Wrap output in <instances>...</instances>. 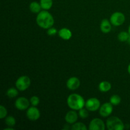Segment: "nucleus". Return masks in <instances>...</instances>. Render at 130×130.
Returning <instances> with one entry per match:
<instances>
[{
	"label": "nucleus",
	"instance_id": "7c9ffc66",
	"mask_svg": "<svg viewBox=\"0 0 130 130\" xmlns=\"http://www.w3.org/2000/svg\"><path fill=\"white\" fill-rule=\"evenodd\" d=\"M127 42H128V44H129V45H130V37H129V39H128V41H127Z\"/></svg>",
	"mask_w": 130,
	"mask_h": 130
},
{
	"label": "nucleus",
	"instance_id": "4468645a",
	"mask_svg": "<svg viewBox=\"0 0 130 130\" xmlns=\"http://www.w3.org/2000/svg\"><path fill=\"white\" fill-rule=\"evenodd\" d=\"M58 34L60 38L63 40H69L72 37V32L67 28H62L58 31Z\"/></svg>",
	"mask_w": 130,
	"mask_h": 130
},
{
	"label": "nucleus",
	"instance_id": "412c9836",
	"mask_svg": "<svg viewBox=\"0 0 130 130\" xmlns=\"http://www.w3.org/2000/svg\"><path fill=\"white\" fill-rule=\"evenodd\" d=\"M71 129L72 130H86L87 127L84 123L81 122H76L71 126Z\"/></svg>",
	"mask_w": 130,
	"mask_h": 130
},
{
	"label": "nucleus",
	"instance_id": "a211bd4d",
	"mask_svg": "<svg viewBox=\"0 0 130 130\" xmlns=\"http://www.w3.org/2000/svg\"><path fill=\"white\" fill-rule=\"evenodd\" d=\"M109 102L112 104L113 106H116L121 102V98L118 95H113L110 96Z\"/></svg>",
	"mask_w": 130,
	"mask_h": 130
},
{
	"label": "nucleus",
	"instance_id": "ddd939ff",
	"mask_svg": "<svg viewBox=\"0 0 130 130\" xmlns=\"http://www.w3.org/2000/svg\"><path fill=\"white\" fill-rule=\"evenodd\" d=\"M100 29L103 33L107 34L110 32L112 30V24L110 23V20L106 19H103L100 23Z\"/></svg>",
	"mask_w": 130,
	"mask_h": 130
},
{
	"label": "nucleus",
	"instance_id": "dca6fc26",
	"mask_svg": "<svg viewBox=\"0 0 130 130\" xmlns=\"http://www.w3.org/2000/svg\"><path fill=\"white\" fill-rule=\"evenodd\" d=\"M41 9L42 8L40 3L36 1H33L29 5V10L33 13H39Z\"/></svg>",
	"mask_w": 130,
	"mask_h": 130
},
{
	"label": "nucleus",
	"instance_id": "b1692460",
	"mask_svg": "<svg viewBox=\"0 0 130 130\" xmlns=\"http://www.w3.org/2000/svg\"><path fill=\"white\" fill-rule=\"evenodd\" d=\"M30 103L32 106L37 107L40 103V99L37 96H32L30 99Z\"/></svg>",
	"mask_w": 130,
	"mask_h": 130
},
{
	"label": "nucleus",
	"instance_id": "39448f33",
	"mask_svg": "<svg viewBox=\"0 0 130 130\" xmlns=\"http://www.w3.org/2000/svg\"><path fill=\"white\" fill-rule=\"evenodd\" d=\"M110 22L114 26H120L125 22V16L122 12L116 11L110 16Z\"/></svg>",
	"mask_w": 130,
	"mask_h": 130
},
{
	"label": "nucleus",
	"instance_id": "0eeeda50",
	"mask_svg": "<svg viewBox=\"0 0 130 130\" xmlns=\"http://www.w3.org/2000/svg\"><path fill=\"white\" fill-rule=\"evenodd\" d=\"M106 124L100 118H94L89 124V130H105Z\"/></svg>",
	"mask_w": 130,
	"mask_h": 130
},
{
	"label": "nucleus",
	"instance_id": "c756f323",
	"mask_svg": "<svg viewBox=\"0 0 130 130\" xmlns=\"http://www.w3.org/2000/svg\"><path fill=\"white\" fill-rule=\"evenodd\" d=\"M128 33H129V36H130V25H129V27H128Z\"/></svg>",
	"mask_w": 130,
	"mask_h": 130
},
{
	"label": "nucleus",
	"instance_id": "1a4fd4ad",
	"mask_svg": "<svg viewBox=\"0 0 130 130\" xmlns=\"http://www.w3.org/2000/svg\"><path fill=\"white\" fill-rule=\"evenodd\" d=\"M27 118L32 121H36L38 120L41 116V113L39 109L35 106H32L27 109Z\"/></svg>",
	"mask_w": 130,
	"mask_h": 130
},
{
	"label": "nucleus",
	"instance_id": "393cba45",
	"mask_svg": "<svg viewBox=\"0 0 130 130\" xmlns=\"http://www.w3.org/2000/svg\"><path fill=\"white\" fill-rule=\"evenodd\" d=\"M8 111L5 106L3 105H0V119H3L7 116Z\"/></svg>",
	"mask_w": 130,
	"mask_h": 130
},
{
	"label": "nucleus",
	"instance_id": "20e7f679",
	"mask_svg": "<svg viewBox=\"0 0 130 130\" xmlns=\"http://www.w3.org/2000/svg\"><path fill=\"white\" fill-rule=\"evenodd\" d=\"M31 84V81L29 76H22L17 79L15 82V86L20 91H25L29 88Z\"/></svg>",
	"mask_w": 130,
	"mask_h": 130
},
{
	"label": "nucleus",
	"instance_id": "9b49d317",
	"mask_svg": "<svg viewBox=\"0 0 130 130\" xmlns=\"http://www.w3.org/2000/svg\"><path fill=\"white\" fill-rule=\"evenodd\" d=\"M80 80L76 77H71L69 78V79L66 83V86L67 88L70 90H76L80 86Z\"/></svg>",
	"mask_w": 130,
	"mask_h": 130
},
{
	"label": "nucleus",
	"instance_id": "f8f14e48",
	"mask_svg": "<svg viewBox=\"0 0 130 130\" xmlns=\"http://www.w3.org/2000/svg\"><path fill=\"white\" fill-rule=\"evenodd\" d=\"M78 114L76 112V110H70L65 116V121L68 124H73L74 123L77 122V119H78Z\"/></svg>",
	"mask_w": 130,
	"mask_h": 130
},
{
	"label": "nucleus",
	"instance_id": "f3484780",
	"mask_svg": "<svg viewBox=\"0 0 130 130\" xmlns=\"http://www.w3.org/2000/svg\"><path fill=\"white\" fill-rule=\"evenodd\" d=\"M39 3L43 10H48L53 6V0H40Z\"/></svg>",
	"mask_w": 130,
	"mask_h": 130
},
{
	"label": "nucleus",
	"instance_id": "6e6552de",
	"mask_svg": "<svg viewBox=\"0 0 130 130\" xmlns=\"http://www.w3.org/2000/svg\"><path fill=\"white\" fill-rule=\"evenodd\" d=\"M113 112V105L110 102L103 104L99 109V114L103 118L110 116Z\"/></svg>",
	"mask_w": 130,
	"mask_h": 130
},
{
	"label": "nucleus",
	"instance_id": "423d86ee",
	"mask_svg": "<svg viewBox=\"0 0 130 130\" xmlns=\"http://www.w3.org/2000/svg\"><path fill=\"white\" fill-rule=\"evenodd\" d=\"M100 106L101 104L100 100L96 98H90L85 103V107L91 112H95L99 110Z\"/></svg>",
	"mask_w": 130,
	"mask_h": 130
},
{
	"label": "nucleus",
	"instance_id": "a878e982",
	"mask_svg": "<svg viewBox=\"0 0 130 130\" xmlns=\"http://www.w3.org/2000/svg\"><path fill=\"white\" fill-rule=\"evenodd\" d=\"M57 33V30L56 28L52 27L49 28L47 30V34H48V36H55Z\"/></svg>",
	"mask_w": 130,
	"mask_h": 130
},
{
	"label": "nucleus",
	"instance_id": "f03ea898",
	"mask_svg": "<svg viewBox=\"0 0 130 130\" xmlns=\"http://www.w3.org/2000/svg\"><path fill=\"white\" fill-rule=\"evenodd\" d=\"M85 99L81 95L77 93H72L68 96L67 104L69 107L72 110H79L85 107Z\"/></svg>",
	"mask_w": 130,
	"mask_h": 130
},
{
	"label": "nucleus",
	"instance_id": "6ab92c4d",
	"mask_svg": "<svg viewBox=\"0 0 130 130\" xmlns=\"http://www.w3.org/2000/svg\"><path fill=\"white\" fill-rule=\"evenodd\" d=\"M130 37L128 32L121 31L118 34V39L121 42H126L128 41V39Z\"/></svg>",
	"mask_w": 130,
	"mask_h": 130
},
{
	"label": "nucleus",
	"instance_id": "2eb2a0df",
	"mask_svg": "<svg viewBox=\"0 0 130 130\" xmlns=\"http://www.w3.org/2000/svg\"><path fill=\"white\" fill-rule=\"evenodd\" d=\"M112 88V85L110 82L106 81H102L99 85V89L101 92L105 93L110 91Z\"/></svg>",
	"mask_w": 130,
	"mask_h": 130
},
{
	"label": "nucleus",
	"instance_id": "9d476101",
	"mask_svg": "<svg viewBox=\"0 0 130 130\" xmlns=\"http://www.w3.org/2000/svg\"><path fill=\"white\" fill-rule=\"evenodd\" d=\"M30 100L24 96L18 98L15 102V107L19 110H27L29 107Z\"/></svg>",
	"mask_w": 130,
	"mask_h": 130
},
{
	"label": "nucleus",
	"instance_id": "5701e85b",
	"mask_svg": "<svg viewBox=\"0 0 130 130\" xmlns=\"http://www.w3.org/2000/svg\"><path fill=\"white\" fill-rule=\"evenodd\" d=\"M89 110H88L87 109H84V108H82L80 110H79V112H78V115L79 117L82 119H86L89 116Z\"/></svg>",
	"mask_w": 130,
	"mask_h": 130
},
{
	"label": "nucleus",
	"instance_id": "4be33fe9",
	"mask_svg": "<svg viewBox=\"0 0 130 130\" xmlns=\"http://www.w3.org/2000/svg\"><path fill=\"white\" fill-rule=\"evenodd\" d=\"M5 123L9 127H13L16 124V119L13 116H8L5 118Z\"/></svg>",
	"mask_w": 130,
	"mask_h": 130
},
{
	"label": "nucleus",
	"instance_id": "7ed1b4c3",
	"mask_svg": "<svg viewBox=\"0 0 130 130\" xmlns=\"http://www.w3.org/2000/svg\"><path fill=\"white\" fill-rule=\"evenodd\" d=\"M106 126L109 130H123L124 124L121 119L116 116L108 118L106 121Z\"/></svg>",
	"mask_w": 130,
	"mask_h": 130
},
{
	"label": "nucleus",
	"instance_id": "bb28decb",
	"mask_svg": "<svg viewBox=\"0 0 130 130\" xmlns=\"http://www.w3.org/2000/svg\"><path fill=\"white\" fill-rule=\"evenodd\" d=\"M71 129V126H70L69 124H68V123H67V124H65V125L63 126V129L68 130V129Z\"/></svg>",
	"mask_w": 130,
	"mask_h": 130
},
{
	"label": "nucleus",
	"instance_id": "cd10ccee",
	"mask_svg": "<svg viewBox=\"0 0 130 130\" xmlns=\"http://www.w3.org/2000/svg\"><path fill=\"white\" fill-rule=\"evenodd\" d=\"M5 129H9V130H13V127H9L8 126V128H5Z\"/></svg>",
	"mask_w": 130,
	"mask_h": 130
},
{
	"label": "nucleus",
	"instance_id": "aec40b11",
	"mask_svg": "<svg viewBox=\"0 0 130 130\" xmlns=\"http://www.w3.org/2000/svg\"><path fill=\"white\" fill-rule=\"evenodd\" d=\"M18 89L15 88H10L8 89L6 91V95L8 97L10 98V99H13L15 98L19 95V91H18Z\"/></svg>",
	"mask_w": 130,
	"mask_h": 130
},
{
	"label": "nucleus",
	"instance_id": "f257e3e1",
	"mask_svg": "<svg viewBox=\"0 0 130 130\" xmlns=\"http://www.w3.org/2000/svg\"><path fill=\"white\" fill-rule=\"evenodd\" d=\"M36 20L38 26L44 29H48L53 27L55 22L53 17L47 10L41 11L38 13Z\"/></svg>",
	"mask_w": 130,
	"mask_h": 130
},
{
	"label": "nucleus",
	"instance_id": "c85d7f7f",
	"mask_svg": "<svg viewBox=\"0 0 130 130\" xmlns=\"http://www.w3.org/2000/svg\"><path fill=\"white\" fill-rule=\"evenodd\" d=\"M128 73H129V74L130 75V63L128 65Z\"/></svg>",
	"mask_w": 130,
	"mask_h": 130
}]
</instances>
